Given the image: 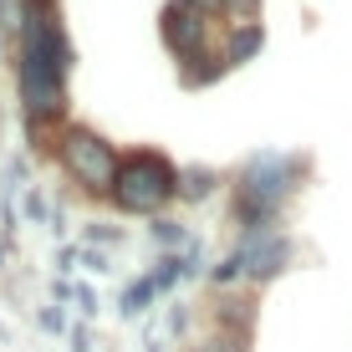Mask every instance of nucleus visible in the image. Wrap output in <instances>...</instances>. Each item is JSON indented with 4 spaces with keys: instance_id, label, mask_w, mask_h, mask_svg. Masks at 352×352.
<instances>
[{
    "instance_id": "f3484780",
    "label": "nucleus",
    "mask_w": 352,
    "mask_h": 352,
    "mask_svg": "<svg viewBox=\"0 0 352 352\" xmlns=\"http://www.w3.org/2000/svg\"><path fill=\"white\" fill-rule=\"evenodd\" d=\"M41 327H46V332H62V327H67V317H62L56 307H46V311H41Z\"/></svg>"
},
{
    "instance_id": "dca6fc26",
    "label": "nucleus",
    "mask_w": 352,
    "mask_h": 352,
    "mask_svg": "<svg viewBox=\"0 0 352 352\" xmlns=\"http://www.w3.org/2000/svg\"><path fill=\"white\" fill-rule=\"evenodd\" d=\"M72 301H77V307L87 311V317L97 311V296H92V286H72Z\"/></svg>"
},
{
    "instance_id": "0eeeda50",
    "label": "nucleus",
    "mask_w": 352,
    "mask_h": 352,
    "mask_svg": "<svg viewBox=\"0 0 352 352\" xmlns=\"http://www.w3.org/2000/svg\"><path fill=\"white\" fill-rule=\"evenodd\" d=\"M159 296H164V291H159V281H153V276H143V281H133V286L123 291L118 311H123V317H143V311H148Z\"/></svg>"
},
{
    "instance_id": "9d476101",
    "label": "nucleus",
    "mask_w": 352,
    "mask_h": 352,
    "mask_svg": "<svg viewBox=\"0 0 352 352\" xmlns=\"http://www.w3.org/2000/svg\"><path fill=\"white\" fill-rule=\"evenodd\" d=\"M148 235H153V245H168V250H189V245H194L189 230L179 225V220H153V225H148Z\"/></svg>"
},
{
    "instance_id": "ddd939ff",
    "label": "nucleus",
    "mask_w": 352,
    "mask_h": 352,
    "mask_svg": "<svg viewBox=\"0 0 352 352\" xmlns=\"http://www.w3.org/2000/svg\"><path fill=\"white\" fill-rule=\"evenodd\" d=\"M87 240H97V245H113V240H118V245H123V230H113V225H92V230H87Z\"/></svg>"
},
{
    "instance_id": "6e6552de",
    "label": "nucleus",
    "mask_w": 352,
    "mask_h": 352,
    "mask_svg": "<svg viewBox=\"0 0 352 352\" xmlns=\"http://www.w3.org/2000/svg\"><path fill=\"white\" fill-rule=\"evenodd\" d=\"M261 46H265V31L256 26V21H245V31H235V36H230L225 62H230V67H240V62H250V56H256Z\"/></svg>"
},
{
    "instance_id": "20e7f679",
    "label": "nucleus",
    "mask_w": 352,
    "mask_h": 352,
    "mask_svg": "<svg viewBox=\"0 0 352 352\" xmlns=\"http://www.w3.org/2000/svg\"><path fill=\"white\" fill-rule=\"evenodd\" d=\"M296 256V245H291V235L281 230H265V235H240V245L230 250V256L214 265V286H235V281H276V276L291 265Z\"/></svg>"
},
{
    "instance_id": "9b49d317",
    "label": "nucleus",
    "mask_w": 352,
    "mask_h": 352,
    "mask_svg": "<svg viewBox=\"0 0 352 352\" xmlns=\"http://www.w3.org/2000/svg\"><path fill=\"white\" fill-rule=\"evenodd\" d=\"M26 10H31V0H0V31H21Z\"/></svg>"
},
{
    "instance_id": "f03ea898",
    "label": "nucleus",
    "mask_w": 352,
    "mask_h": 352,
    "mask_svg": "<svg viewBox=\"0 0 352 352\" xmlns=\"http://www.w3.org/2000/svg\"><path fill=\"white\" fill-rule=\"evenodd\" d=\"M307 153H281V148H265L256 153L245 168H240V184H235V220L245 235H265V230L281 225L286 199L301 189L307 179Z\"/></svg>"
},
{
    "instance_id": "f257e3e1",
    "label": "nucleus",
    "mask_w": 352,
    "mask_h": 352,
    "mask_svg": "<svg viewBox=\"0 0 352 352\" xmlns=\"http://www.w3.org/2000/svg\"><path fill=\"white\" fill-rule=\"evenodd\" d=\"M72 41L62 31L52 0H31L21 26V102L31 123H52L67 113V72H72Z\"/></svg>"
},
{
    "instance_id": "7ed1b4c3",
    "label": "nucleus",
    "mask_w": 352,
    "mask_h": 352,
    "mask_svg": "<svg viewBox=\"0 0 352 352\" xmlns=\"http://www.w3.org/2000/svg\"><path fill=\"white\" fill-rule=\"evenodd\" d=\"M113 199L123 204L128 214H159L168 199H179V168L153 148H138L118 164V184Z\"/></svg>"
},
{
    "instance_id": "2eb2a0df",
    "label": "nucleus",
    "mask_w": 352,
    "mask_h": 352,
    "mask_svg": "<svg viewBox=\"0 0 352 352\" xmlns=\"http://www.w3.org/2000/svg\"><path fill=\"white\" fill-rule=\"evenodd\" d=\"M179 6H189V10H199V16H204V21H210V16H220V10H225V0H179Z\"/></svg>"
},
{
    "instance_id": "39448f33",
    "label": "nucleus",
    "mask_w": 352,
    "mask_h": 352,
    "mask_svg": "<svg viewBox=\"0 0 352 352\" xmlns=\"http://www.w3.org/2000/svg\"><path fill=\"white\" fill-rule=\"evenodd\" d=\"M62 164H67V174L77 179L87 194H113L118 184V148L107 138H97L92 128H67L62 133Z\"/></svg>"
},
{
    "instance_id": "4468645a",
    "label": "nucleus",
    "mask_w": 352,
    "mask_h": 352,
    "mask_svg": "<svg viewBox=\"0 0 352 352\" xmlns=\"http://www.w3.org/2000/svg\"><path fill=\"white\" fill-rule=\"evenodd\" d=\"M194 352H245V347H240L235 337H210V342H199Z\"/></svg>"
},
{
    "instance_id": "1a4fd4ad",
    "label": "nucleus",
    "mask_w": 352,
    "mask_h": 352,
    "mask_svg": "<svg viewBox=\"0 0 352 352\" xmlns=\"http://www.w3.org/2000/svg\"><path fill=\"white\" fill-rule=\"evenodd\" d=\"M214 168H189V174H179V199H210L214 194Z\"/></svg>"
},
{
    "instance_id": "6ab92c4d",
    "label": "nucleus",
    "mask_w": 352,
    "mask_h": 352,
    "mask_svg": "<svg viewBox=\"0 0 352 352\" xmlns=\"http://www.w3.org/2000/svg\"><path fill=\"white\" fill-rule=\"evenodd\" d=\"M148 352H164V347H159V342H148Z\"/></svg>"
},
{
    "instance_id": "f8f14e48",
    "label": "nucleus",
    "mask_w": 352,
    "mask_h": 352,
    "mask_svg": "<svg viewBox=\"0 0 352 352\" xmlns=\"http://www.w3.org/2000/svg\"><path fill=\"white\" fill-rule=\"evenodd\" d=\"M21 210H26V220H31V225H41V220H46V199H41V189H26Z\"/></svg>"
},
{
    "instance_id": "423d86ee",
    "label": "nucleus",
    "mask_w": 352,
    "mask_h": 352,
    "mask_svg": "<svg viewBox=\"0 0 352 352\" xmlns=\"http://www.w3.org/2000/svg\"><path fill=\"white\" fill-rule=\"evenodd\" d=\"M159 31H164L168 52H174L179 62H194V56H199V46H204V16H199V10L168 0L164 16H159Z\"/></svg>"
},
{
    "instance_id": "a211bd4d",
    "label": "nucleus",
    "mask_w": 352,
    "mask_h": 352,
    "mask_svg": "<svg viewBox=\"0 0 352 352\" xmlns=\"http://www.w3.org/2000/svg\"><path fill=\"white\" fill-rule=\"evenodd\" d=\"M225 6H230V10H245V16H256L261 0H225Z\"/></svg>"
}]
</instances>
